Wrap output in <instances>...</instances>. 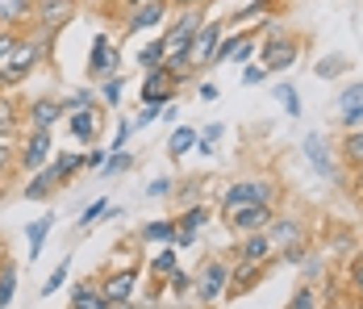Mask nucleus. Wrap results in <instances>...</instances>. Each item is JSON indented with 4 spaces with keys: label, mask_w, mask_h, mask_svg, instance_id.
I'll use <instances>...</instances> for the list:
<instances>
[{
    "label": "nucleus",
    "mask_w": 363,
    "mask_h": 309,
    "mask_svg": "<svg viewBox=\"0 0 363 309\" xmlns=\"http://www.w3.org/2000/svg\"><path fill=\"white\" fill-rule=\"evenodd\" d=\"M130 163H134L130 155H113V159H105V172H100V176H117V172H126Z\"/></svg>",
    "instance_id": "obj_28"
},
{
    "label": "nucleus",
    "mask_w": 363,
    "mask_h": 309,
    "mask_svg": "<svg viewBox=\"0 0 363 309\" xmlns=\"http://www.w3.org/2000/svg\"><path fill=\"white\" fill-rule=\"evenodd\" d=\"M275 100H280L292 117H301V96H297V88H292V84H280V88H275Z\"/></svg>",
    "instance_id": "obj_21"
},
{
    "label": "nucleus",
    "mask_w": 363,
    "mask_h": 309,
    "mask_svg": "<svg viewBox=\"0 0 363 309\" xmlns=\"http://www.w3.org/2000/svg\"><path fill=\"white\" fill-rule=\"evenodd\" d=\"M268 238L272 243H292L297 238V221H275L272 230H268Z\"/></svg>",
    "instance_id": "obj_24"
},
{
    "label": "nucleus",
    "mask_w": 363,
    "mask_h": 309,
    "mask_svg": "<svg viewBox=\"0 0 363 309\" xmlns=\"http://www.w3.org/2000/svg\"><path fill=\"white\" fill-rule=\"evenodd\" d=\"M176 4H196V0H176Z\"/></svg>",
    "instance_id": "obj_48"
},
{
    "label": "nucleus",
    "mask_w": 363,
    "mask_h": 309,
    "mask_svg": "<svg viewBox=\"0 0 363 309\" xmlns=\"http://www.w3.org/2000/svg\"><path fill=\"white\" fill-rule=\"evenodd\" d=\"M355 288H359V293H363V264L355 267Z\"/></svg>",
    "instance_id": "obj_46"
},
{
    "label": "nucleus",
    "mask_w": 363,
    "mask_h": 309,
    "mask_svg": "<svg viewBox=\"0 0 363 309\" xmlns=\"http://www.w3.org/2000/svg\"><path fill=\"white\" fill-rule=\"evenodd\" d=\"M155 272H176V255H172V251H163V255L155 260Z\"/></svg>",
    "instance_id": "obj_37"
},
{
    "label": "nucleus",
    "mask_w": 363,
    "mask_h": 309,
    "mask_svg": "<svg viewBox=\"0 0 363 309\" xmlns=\"http://www.w3.org/2000/svg\"><path fill=\"white\" fill-rule=\"evenodd\" d=\"M13 46H17L13 34H0V59H8V54H13Z\"/></svg>",
    "instance_id": "obj_38"
},
{
    "label": "nucleus",
    "mask_w": 363,
    "mask_h": 309,
    "mask_svg": "<svg viewBox=\"0 0 363 309\" xmlns=\"http://www.w3.org/2000/svg\"><path fill=\"white\" fill-rule=\"evenodd\" d=\"M109 309H134L130 301H109Z\"/></svg>",
    "instance_id": "obj_47"
},
{
    "label": "nucleus",
    "mask_w": 363,
    "mask_h": 309,
    "mask_svg": "<svg viewBox=\"0 0 363 309\" xmlns=\"http://www.w3.org/2000/svg\"><path fill=\"white\" fill-rule=\"evenodd\" d=\"M226 276L230 272L222 264H209L205 272H201V280H196V297H201V301H213V297L226 288Z\"/></svg>",
    "instance_id": "obj_4"
},
{
    "label": "nucleus",
    "mask_w": 363,
    "mask_h": 309,
    "mask_svg": "<svg viewBox=\"0 0 363 309\" xmlns=\"http://www.w3.org/2000/svg\"><path fill=\"white\" fill-rule=\"evenodd\" d=\"M54 168H59V176H67V172H80V168H84V159H76V155H63Z\"/></svg>",
    "instance_id": "obj_33"
},
{
    "label": "nucleus",
    "mask_w": 363,
    "mask_h": 309,
    "mask_svg": "<svg viewBox=\"0 0 363 309\" xmlns=\"http://www.w3.org/2000/svg\"><path fill=\"white\" fill-rule=\"evenodd\" d=\"M63 280H67V260H63V264L54 267V276H50V280H46V288H42V293H54V288H59V284H63Z\"/></svg>",
    "instance_id": "obj_34"
},
{
    "label": "nucleus",
    "mask_w": 363,
    "mask_h": 309,
    "mask_svg": "<svg viewBox=\"0 0 363 309\" xmlns=\"http://www.w3.org/2000/svg\"><path fill=\"white\" fill-rule=\"evenodd\" d=\"M338 109H343V122L347 126H359L363 122V84H351V88L338 96Z\"/></svg>",
    "instance_id": "obj_7"
},
{
    "label": "nucleus",
    "mask_w": 363,
    "mask_h": 309,
    "mask_svg": "<svg viewBox=\"0 0 363 309\" xmlns=\"http://www.w3.org/2000/svg\"><path fill=\"white\" fill-rule=\"evenodd\" d=\"M155 21H163V4H142V13H134L130 17V30H146V25H155Z\"/></svg>",
    "instance_id": "obj_16"
},
{
    "label": "nucleus",
    "mask_w": 363,
    "mask_h": 309,
    "mask_svg": "<svg viewBox=\"0 0 363 309\" xmlns=\"http://www.w3.org/2000/svg\"><path fill=\"white\" fill-rule=\"evenodd\" d=\"M192 142H196V130H188V126L176 130V134H172V155H188V151H192Z\"/></svg>",
    "instance_id": "obj_23"
},
{
    "label": "nucleus",
    "mask_w": 363,
    "mask_h": 309,
    "mask_svg": "<svg viewBox=\"0 0 363 309\" xmlns=\"http://www.w3.org/2000/svg\"><path fill=\"white\" fill-rule=\"evenodd\" d=\"M4 163H8V146L0 142V172H4Z\"/></svg>",
    "instance_id": "obj_45"
},
{
    "label": "nucleus",
    "mask_w": 363,
    "mask_h": 309,
    "mask_svg": "<svg viewBox=\"0 0 363 309\" xmlns=\"http://www.w3.org/2000/svg\"><path fill=\"white\" fill-rule=\"evenodd\" d=\"M46 155H50V134H46V130H34V138L25 142V163H30V168H38Z\"/></svg>",
    "instance_id": "obj_12"
},
{
    "label": "nucleus",
    "mask_w": 363,
    "mask_h": 309,
    "mask_svg": "<svg viewBox=\"0 0 363 309\" xmlns=\"http://www.w3.org/2000/svg\"><path fill=\"white\" fill-rule=\"evenodd\" d=\"M292 59H297V42H288V38H275V42L263 46V67H268V71L288 67Z\"/></svg>",
    "instance_id": "obj_5"
},
{
    "label": "nucleus",
    "mask_w": 363,
    "mask_h": 309,
    "mask_svg": "<svg viewBox=\"0 0 363 309\" xmlns=\"http://www.w3.org/2000/svg\"><path fill=\"white\" fill-rule=\"evenodd\" d=\"M113 67H117L113 42H109V38H96V46H92V71H113Z\"/></svg>",
    "instance_id": "obj_10"
},
{
    "label": "nucleus",
    "mask_w": 363,
    "mask_h": 309,
    "mask_svg": "<svg viewBox=\"0 0 363 309\" xmlns=\"http://www.w3.org/2000/svg\"><path fill=\"white\" fill-rule=\"evenodd\" d=\"M113 214H117V209H109V205H105V201H92L88 209H84V226H88V221H96V218H113Z\"/></svg>",
    "instance_id": "obj_27"
},
{
    "label": "nucleus",
    "mask_w": 363,
    "mask_h": 309,
    "mask_svg": "<svg viewBox=\"0 0 363 309\" xmlns=\"http://www.w3.org/2000/svg\"><path fill=\"white\" fill-rule=\"evenodd\" d=\"M146 238H176V226L172 221H155V226H146Z\"/></svg>",
    "instance_id": "obj_29"
},
{
    "label": "nucleus",
    "mask_w": 363,
    "mask_h": 309,
    "mask_svg": "<svg viewBox=\"0 0 363 309\" xmlns=\"http://www.w3.org/2000/svg\"><path fill=\"white\" fill-rule=\"evenodd\" d=\"M163 76H167V71H155V76L146 80V88H142V100H146V105H163V100L172 96V88H167Z\"/></svg>",
    "instance_id": "obj_13"
},
{
    "label": "nucleus",
    "mask_w": 363,
    "mask_h": 309,
    "mask_svg": "<svg viewBox=\"0 0 363 309\" xmlns=\"http://www.w3.org/2000/svg\"><path fill=\"white\" fill-rule=\"evenodd\" d=\"M13 288H17V272L8 267V272L0 276V309H8V301H13Z\"/></svg>",
    "instance_id": "obj_25"
},
{
    "label": "nucleus",
    "mask_w": 363,
    "mask_h": 309,
    "mask_svg": "<svg viewBox=\"0 0 363 309\" xmlns=\"http://www.w3.org/2000/svg\"><path fill=\"white\" fill-rule=\"evenodd\" d=\"M263 76H268V71H263V67H246V76H242V80H246V84H259V80H263Z\"/></svg>",
    "instance_id": "obj_41"
},
{
    "label": "nucleus",
    "mask_w": 363,
    "mask_h": 309,
    "mask_svg": "<svg viewBox=\"0 0 363 309\" xmlns=\"http://www.w3.org/2000/svg\"><path fill=\"white\" fill-rule=\"evenodd\" d=\"M59 180H63V176H59V168H50V172H42L38 180H30V184H25V197H30V201H34V197H46Z\"/></svg>",
    "instance_id": "obj_15"
},
{
    "label": "nucleus",
    "mask_w": 363,
    "mask_h": 309,
    "mask_svg": "<svg viewBox=\"0 0 363 309\" xmlns=\"http://www.w3.org/2000/svg\"><path fill=\"white\" fill-rule=\"evenodd\" d=\"M25 8H30L25 0H0V21H17Z\"/></svg>",
    "instance_id": "obj_26"
},
{
    "label": "nucleus",
    "mask_w": 363,
    "mask_h": 309,
    "mask_svg": "<svg viewBox=\"0 0 363 309\" xmlns=\"http://www.w3.org/2000/svg\"><path fill=\"white\" fill-rule=\"evenodd\" d=\"M167 188H172V180H155V184H150V197H163Z\"/></svg>",
    "instance_id": "obj_44"
},
{
    "label": "nucleus",
    "mask_w": 363,
    "mask_h": 309,
    "mask_svg": "<svg viewBox=\"0 0 363 309\" xmlns=\"http://www.w3.org/2000/svg\"><path fill=\"white\" fill-rule=\"evenodd\" d=\"M272 201V184H263V180H251V184H234L226 192V209L230 214H238V209H246V205H268Z\"/></svg>",
    "instance_id": "obj_1"
},
{
    "label": "nucleus",
    "mask_w": 363,
    "mask_h": 309,
    "mask_svg": "<svg viewBox=\"0 0 363 309\" xmlns=\"http://www.w3.org/2000/svg\"><path fill=\"white\" fill-rule=\"evenodd\" d=\"M205 221H209V214H205V209H188V214H184L180 230H176V238H180V247H188V243H192V234H196V226H205Z\"/></svg>",
    "instance_id": "obj_14"
},
{
    "label": "nucleus",
    "mask_w": 363,
    "mask_h": 309,
    "mask_svg": "<svg viewBox=\"0 0 363 309\" xmlns=\"http://www.w3.org/2000/svg\"><path fill=\"white\" fill-rule=\"evenodd\" d=\"M305 155L314 159V168H318V176L334 180V163H330V155H326V142H321L318 134H309V138H305Z\"/></svg>",
    "instance_id": "obj_9"
},
{
    "label": "nucleus",
    "mask_w": 363,
    "mask_h": 309,
    "mask_svg": "<svg viewBox=\"0 0 363 309\" xmlns=\"http://www.w3.org/2000/svg\"><path fill=\"white\" fill-rule=\"evenodd\" d=\"M134 293V272H117L109 284H105V301H126Z\"/></svg>",
    "instance_id": "obj_11"
},
{
    "label": "nucleus",
    "mask_w": 363,
    "mask_h": 309,
    "mask_svg": "<svg viewBox=\"0 0 363 309\" xmlns=\"http://www.w3.org/2000/svg\"><path fill=\"white\" fill-rule=\"evenodd\" d=\"M163 50H167L163 42H150L146 50H142V63H159V59H163Z\"/></svg>",
    "instance_id": "obj_36"
},
{
    "label": "nucleus",
    "mask_w": 363,
    "mask_h": 309,
    "mask_svg": "<svg viewBox=\"0 0 363 309\" xmlns=\"http://www.w3.org/2000/svg\"><path fill=\"white\" fill-rule=\"evenodd\" d=\"M196 30H201V17H196V13H188V17H180V21L167 30L163 46H167L172 54H188V46H192V38H196Z\"/></svg>",
    "instance_id": "obj_2"
},
{
    "label": "nucleus",
    "mask_w": 363,
    "mask_h": 309,
    "mask_svg": "<svg viewBox=\"0 0 363 309\" xmlns=\"http://www.w3.org/2000/svg\"><path fill=\"white\" fill-rule=\"evenodd\" d=\"M105 96L117 100V96H121V80H109V84H105Z\"/></svg>",
    "instance_id": "obj_43"
},
{
    "label": "nucleus",
    "mask_w": 363,
    "mask_h": 309,
    "mask_svg": "<svg viewBox=\"0 0 363 309\" xmlns=\"http://www.w3.org/2000/svg\"><path fill=\"white\" fill-rule=\"evenodd\" d=\"M347 155H351L355 163H363V130H359V134H351V138H347Z\"/></svg>",
    "instance_id": "obj_31"
},
{
    "label": "nucleus",
    "mask_w": 363,
    "mask_h": 309,
    "mask_svg": "<svg viewBox=\"0 0 363 309\" xmlns=\"http://www.w3.org/2000/svg\"><path fill=\"white\" fill-rule=\"evenodd\" d=\"M13 130V105L8 100H0V134Z\"/></svg>",
    "instance_id": "obj_35"
},
{
    "label": "nucleus",
    "mask_w": 363,
    "mask_h": 309,
    "mask_svg": "<svg viewBox=\"0 0 363 309\" xmlns=\"http://www.w3.org/2000/svg\"><path fill=\"white\" fill-rule=\"evenodd\" d=\"M218 38H222V25H205V30H196V38L188 46V59L196 54V59H213L218 54Z\"/></svg>",
    "instance_id": "obj_6"
},
{
    "label": "nucleus",
    "mask_w": 363,
    "mask_h": 309,
    "mask_svg": "<svg viewBox=\"0 0 363 309\" xmlns=\"http://www.w3.org/2000/svg\"><path fill=\"white\" fill-rule=\"evenodd\" d=\"M76 309H109V301H105V293L96 297L92 288H76Z\"/></svg>",
    "instance_id": "obj_22"
},
{
    "label": "nucleus",
    "mask_w": 363,
    "mask_h": 309,
    "mask_svg": "<svg viewBox=\"0 0 363 309\" xmlns=\"http://www.w3.org/2000/svg\"><path fill=\"white\" fill-rule=\"evenodd\" d=\"M238 230H263V226H272V209L268 205H246V209H238V214H230Z\"/></svg>",
    "instance_id": "obj_8"
},
{
    "label": "nucleus",
    "mask_w": 363,
    "mask_h": 309,
    "mask_svg": "<svg viewBox=\"0 0 363 309\" xmlns=\"http://www.w3.org/2000/svg\"><path fill=\"white\" fill-rule=\"evenodd\" d=\"M34 122H38V130L54 126V122H59V105H54V100H38V105H34Z\"/></svg>",
    "instance_id": "obj_20"
},
{
    "label": "nucleus",
    "mask_w": 363,
    "mask_h": 309,
    "mask_svg": "<svg viewBox=\"0 0 363 309\" xmlns=\"http://www.w3.org/2000/svg\"><path fill=\"white\" fill-rule=\"evenodd\" d=\"M0 80H4V71H0Z\"/></svg>",
    "instance_id": "obj_50"
},
{
    "label": "nucleus",
    "mask_w": 363,
    "mask_h": 309,
    "mask_svg": "<svg viewBox=\"0 0 363 309\" xmlns=\"http://www.w3.org/2000/svg\"><path fill=\"white\" fill-rule=\"evenodd\" d=\"M50 221H54V218H42L38 226H30V260H38V255H42V243H46V234H50Z\"/></svg>",
    "instance_id": "obj_19"
},
{
    "label": "nucleus",
    "mask_w": 363,
    "mask_h": 309,
    "mask_svg": "<svg viewBox=\"0 0 363 309\" xmlns=\"http://www.w3.org/2000/svg\"><path fill=\"white\" fill-rule=\"evenodd\" d=\"M71 130H76V138H88L92 134V113H76V117H71Z\"/></svg>",
    "instance_id": "obj_30"
},
{
    "label": "nucleus",
    "mask_w": 363,
    "mask_h": 309,
    "mask_svg": "<svg viewBox=\"0 0 363 309\" xmlns=\"http://www.w3.org/2000/svg\"><path fill=\"white\" fill-rule=\"evenodd\" d=\"M126 138H130V122H121V126H117V138H113V146H126Z\"/></svg>",
    "instance_id": "obj_42"
},
{
    "label": "nucleus",
    "mask_w": 363,
    "mask_h": 309,
    "mask_svg": "<svg viewBox=\"0 0 363 309\" xmlns=\"http://www.w3.org/2000/svg\"><path fill=\"white\" fill-rule=\"evenodd\" d=\"M213 138H222V126H209V130H205V142H201V151H209V146H213Z\"/></svg>",
    "instance_id": "obj_39"
},
{
    "label": "nucleus",
    "mask_w": 363,
    "mask_h": 309,
    "mask_svg": "<svg viewBox=\"0 0 363 309\" xmlns=\"http://www.w3.org/2000/svg\"><path fill=\"white\" fill-rule=\"evenodd\" d=\"M130 4H142V0H130Z\"/></svg>",
    "instance_id": "obj_49"
},
{
    "label": "nucleus",
    "mask_w": 363,
    "mask_h": 309,
    "mask_svg": "<svg viewBox=\"0 0 363 309\" xmlns=\"http://www.w3.org/2000/svg\"><path fill=\"white\" fill-rule=\"evenodd\" d=\"M292 309H314V293H297V301H292Z\"/></svg>",
    "instance_id": "obj_40"
},
{
    "label": "nucleus",
    "mask_w": 363,
    "mask_h": 309,
    "mask_svg": "<svg viewBox=\"0 0 363 309\" xmlns=\"http://www.w3.org/2000/svg\"><path fill=\"white\" fill-rule=\"evenodd\" d=\"M38 54H42V50H38L34 42L13 46V59H8V67H4V80H21V76H25V71L38 63Z\"/></svg>",
    "instance_id": "obj_3"
},
{
    "label": "nucleus",
    "mask_w": 363,
    "mask_h": 309,
    "mask_svg": "<svg viewBox=\"0 0 363 309\" xmlns=\"http://www.w3.org/2000/svg\"><path fill=\"white\" fill-rule=\"evenodd\" d=\"M343 67H347V59H321V63H318V76H326V80H330V76H334V71H343Z\"/></svg>",
    "instance_id": "obj_32"
},
{
    "label": "nucleus",
    "mask_w": 363,
    "mask_h": 309,
    "mask_svg": "<svg viewBox=\"0 0 363 309\" xmlns=\"http://www.w3.org/2000/svg\"><path fill=\"white\" fill-rule=\"evenodd\" d=\"M268 251H272V238H268V234H255V238H246V247H242L246 264H259V260H263Z\"/></svg>",
    "instance_id": "obj_18"
},
{
    "label": "nucleus",
    "mask_w": 363,
    "mask_h": 309,
    "mask_svg": "<svg viewBox=\"0 0 363 309\" xmlns=\"http://www.w3.org/2000/svg\"><path fill=\"white\" fill-rule=\"evenodd\" d=\"M63 17H71V0H42V21L59 25Z\"/></svg>",
    "instance_id": "obj_17"
}]
</instances>
